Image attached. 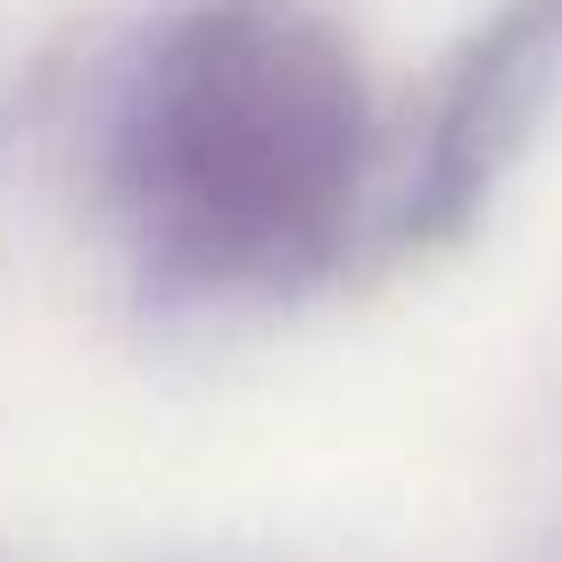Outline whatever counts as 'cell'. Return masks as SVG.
<instances>
[]
</instances>
